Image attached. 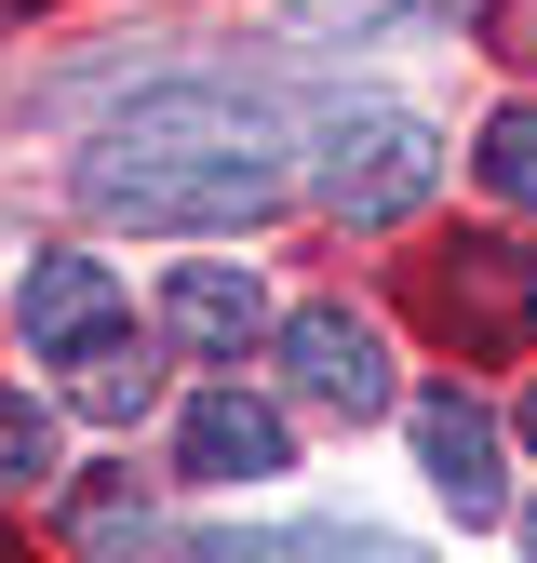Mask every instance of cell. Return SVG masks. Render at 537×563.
I'll return each mask as SVG.
<instances>
[{"label": "cell", "mask_w": 537, "mask_h": 563, "mask_svg": "<svg viewBox=\"0 0 537 563\" xmlns=\"http://www.w3.org/2000/svg\"><path fill=\"white\" fill-rule=\"evenodd\" d=\"M81 201L95 216H134V229H255V216H283L296 175L283 162H255V148H108L81 162Z\"/></svg>", "instance_id": "cell-1"}, {"label": "cell", "mask_w": 537, "mask_h": 563, "mask_svg": "<svg viewBox=\"0 0 537 563\" xmlns=\"http://www.w3.org/2000/svg\"><path fill=\"white\" fill-rule=\"evenodd\" d=\"M443 188V134L417 108H336L322 121V216L336 229H403Z\"/></svg>", "instance_id": "cell-2"}, {"label": "cell", "mask_w": 537, "mask_h": 563, "mask_svg": "<svg viewBox=\"0 0 537 563\" xmlns=\"http://www.w3.org/2000/svg\"><path fill=\"white\" fill-rule=\"evenodd\" d=\"M417 296H430V322H443L457 349H524V335H537V255L497 242V229H457V242L417 268Z\"/></svg>", "instance_id": "cell-3"}, {"label": "cell", "mask_w": 537, "mask_h": 563, "mask_svg": "<svg viewBox=\"0 0 537 563\" xmlns=\"http://www.w3.org/2000/svg\"><path fill=\"white\" fill-rule=\"evenodd\" d=\"M283 376H296L322 416H390V349H376V322H350V309H283Z\"/></svg>", "instance_id": "cell-4"}, {"label": "cell", "mask_w": 537, "mask_h": 563, "mask_svg": "<svg viewBox=\"0 0 537 563\" xmlns=\"http://www.w3.org/2000/svg\"><path fill=\"white\" fill-rule=\"evenodd\" d=\"M417 456H430V483H443L457 523H497V510H511V470H497V416H484V402L417 389Z\"/></svg>", "instance_id": "cell-5"}, {"label": "cell", "mask_w": 537, "mask_h": 563, "mask_svg": "<svg viewBox=\"0 0 537 563\" xmlns=\"http://www.w3.org/2000/svg\"><path fill=\"white\" fill-rule=\"evenodd\" d=\"M162 335H175V349H201V363H242V349L268 335L255 268H229V255H188V268L162 282Z\"/></svg>", "instance_id": "cell-6"}, {"label": "cell", "mask_w": 537, "mask_h": 563, "mask_svg": "<svg viewBox=\"0 0 537 563\" xmlns=\"http://www.w3.org/2000/svg\"><path fill=\"white\" fill-rule=\"evenodd\" d=\"M108 309H121L108 255H41V268H28V296H14V335H28V363H67V349H95V335H108Z\"/></svg>", "instance_id": "cell-7"}, {"label": "cell", "mask_w": 537, "mask_h": 563, "mask_svg": "<svg viewBox=\"0 0 537 563\" xmlns=\"http://www.w3.org/2000/svg\"><path fill=\"white\" fill-rule=\"evenodd\" d=\"M175 456H188V483H268L283 470V416H268L255 389H201L175 416Z\"/></svg>", "instance_id": "cell-8"}, {"label": "cell", "mask_w": 537, "mask_h": 563, "mask_svg": "<svg viewBox=\"0 0 537 563\" xmlns=\"http://www.w3.org/2000/svg\"><path fill=\"white\" fill-rule=\"evenodd\" d=\"M121 148H255L268 162V108L255 95H216V81H175L121 121Z\"/></svg>", "instance_id": "cell-9"}, {"label": "cell", "mask_w": 537, "mask_h": 563, "mask_svg": "<svg viewBox=\"0 0 537 563\" xmlns=\"http://www.w3.org/2000/svg\"><path fill=\"white\" fill-rule=\"evenodd\" d=\"M67 402H81V416H108V430H134V416L162 402V363H149L134 335H95V349H81V376H67Z\"/></svg>", "instance_id": "cell-10"}, {"label": "cell", "mask_w": 537, "mask_h": 563, "mask_svg": "<svg viewBox=\"0 0 537 563\" xmlns=\"http://www.w3.org/2000/svg\"><path fill=\"white\" fill-rule=\"evenodd\" d=\"M54 483V416L28 389H0V497H41Z\"/></svg>", "instance_id": "cell-11"}, {"label": "cell", "mask_w": 537, "mask_h": 563, "mask_svg": "<svg viewBox=\"0 0 537 563\" xmlns=\"http://www.w3.org/2000/svg\"><path fill=\"white\" fill-rule=\"evenodd\" d=\"M484 188H497V201H537V95H511V108L484 121Z\"/></svg>", "instance_id": "cell-12"}, {"label": "cell", "mask_w": 537, "mask_h": 563, "mask_svg": "<svg viewBox=\"0 0 537 563\" xmlns=\"http://www.w3.org/2000/svg\"><path fill=\"white\" fill-rule=\"evenodd\" d=\"M81 550H95V563H134V550H149V510H134V483H95V497H81Z\"/></svg>", "instance_id": "cell-13"}, {"label": "cell", "mask_w": 537, "mask_h": 563, "mask_svg": "<svg viewBox=\"0 0 537 563\" xmlns=\"http://www.w3.org/2000/svg\"><path fill=\"white\" fill-rule=\"evenodd\" d=\"M188 563H296V537H188Z\"/></svg>", "instance_id": "cell-14"}, {"label": "cell", "mask_w": 537, "mask_h": 563, "mask_svg": "<svg viewBox=\"0 0 537 563\" xmlns=\"http://www.w3.org/2000/svg\"><path fill=\"white\" fill-rule=\"evenodd\" d=\"M403 14H457V0H403Z\"/></svg>", "instance_id": "cell-15"}, {"label": "cell", "mask_w": 537, "mask_h": 563, "mask_svg": "<svg viewBox=\"0 0 537 563\" xmlns=\"http://www.w3.org/2000/svg\"><path fill=\"white\" fill-rule=\"evenodd\" d=\"M524 443H537V389H524Z\"/></svg>", "instance_id": "cell-16"}, {"label": "cell", "mask_w": 537, "mask_h": 563, "mask_svg": "<svg viewBox=\"0 0 537 563\" xmlns=\"http://www.w3.org/2000/svg\"><path fill=\"white\" fill-rule=\"evenodd\" d=\"M524 550H537V510H524Z\"/></svg>", "instance_id": "cell-17"}, {"label": "cell", "mask_w": 537, "mask_h": 563, "mask_svg": "<svg viewBox=\"0 0 537 563\" xmlns=\"http://www.w3.org/2000/svg\"><path fill=\"white\" fill-rule=\"evenodd\" d=\"M0 14H28V0H0Z\"/></svg>", "instance_id": "cell-18"}, {"label": "cell", "mask_w": 537, "mask_h": 563, "mask_svg": "<svg viewBox=\"0 0 537 563\" xmlns=\"http://www.w3.org/2000/svg\"><path fill=\"white\" fill-rule=\"evenodd\" d=\"M0 563H14V537H0Z\"/></svg>", "instance_id": "cell-19"}]
</instances>
